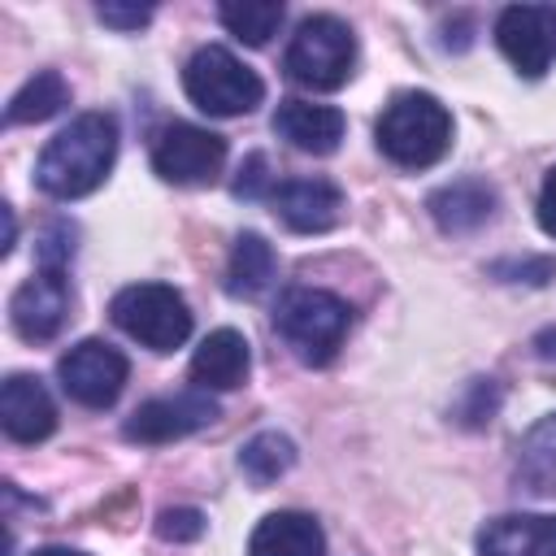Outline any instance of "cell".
Returning a JSON list of instances; mask_svg holds the SVG:
<instances>
[{
    "label": "cell",
    "instance_id": "cell-1",
    "mask_svg": "<svg viewBox=\"0 0 556 556\" xmlns=\"http://www.w3.org/2000/svg\"><path fill=\"white\" fill-rule=\"evenodd\" d=\"M117 161V122L113 113H78L65 130H56L39 161H35V187L52 200H78L91 195Z\"/></svg>",
    "mask_w": 556,
    "mask_h": 556
},
{
    "label": "cell",
    "instance_id": "cell-2",
    "mask_svg": "<svg viewBox=\"0 0 556 556\" xmlns=\"http://www.w3.org/2000/svg\"><path fill=\"white\" fill-rule=\"evenodd\" d=\"M378 152L400 169H430L452 148V113L430 91H400L378 113Z\"/></svg>",
    "mask_w": 556,
    "mask_h": 556
},
{
    "label": "cell",
    "instance_id": "cell-3",
    "mask_svg": "<svg viewBox=\"0 0 556 556\" xmlns=\"http://www.w3.org/2000/svg\"><path fill=\"white\" fill-rule=\"evenodd\" d=\"M274 330L291 348L295 361L321 369L339 356L348 330H352V308L343 295L321 291V287H291L274 304Z\"/></svg>",
    "mask_w": 556,
    "mask_h": 556
},
{
    "label": "cell",
    "instance_id": "cell-4",
    "mask_svg": "<svg viewBox=\"0 0 556 556\" xmlns=\"http://www.w3.org/2000/svg\"><path fill=\"white\" fill-rule=\"evenodd\" d=\"M282 70L308 91H339L356 70V35L334 13H313L295 26Z\"/></svg>",
    "mask_w": 556,
    "mask_h": 556
},
{
    "label": "cell",
    "instance_id": "cell-5",
    "mask_svg": "<svg viewBox=\"0 0 556 556\" xmlns=\"http://www.w3.org/2000/svg\"><path fill=\"white\" fill-rule=\"evenodd\" d=\"M182 91L208 117H243L265 100L261 74L222 43H204L191 52V61L182 65Z\"/></svg>",
    "mask_w": 556,
    "mask_h": 556
},
{
    "label": "cell",
    "instance_id": "cell-6",
    "mask_svg": "<svg viewBox=\"0 0 556 556\" xmlns=\"http://www.w3.org/2000/svg\"><path fill=\"white\" fill-rule=\"evenodd\" d=\"M109 317L122 334L152 352H174L191 334V308L169 282H130L113 295Z\"/></svg>",
    "mask_w": 556,
    "mask_h": 556
},
{
    "label": "cell",
    "instance_id": "cell-7",
    "mask_svg": "<svg viewBox=\"0 0 556 556\" xmlns=\"http://www.w3.org/2000/svg\"><path fill=\"white\" fill-rule=\"evenodd\" d=\"M226 165V139L195 122H169L152 135V169L174 187H208Z\"/></svg>",
    "mask_w": 556,
    "mask_h": 556
},
{
    "label": "cell",
    "instance_id": "cell-8",
    "mask_svg": "<svg viewBox=\"0 0 556 556\" xmlns=\"http://www.w3.org/2000/svg\"><path fill=\"white\" fill-rule=\"evenodd\" d=\"M126 374H130L126 352H117V348L104 343V339H83V343H74V348L56 361L61 391H65L74 404H83V408H109V404L122 395Z\"/></svg>",
    "mask_w": 556,
    "mask_h": 556
},
{
    "label": "cell",
    "instance_id": "cell-9",
    "mask_svg": "<svg viewBox=\"0 0 556 556\" xmlns=\"http://www.w3.org/2000/svg\"><path fill=\"white\" fill-rule=\"evenodd\" d=\"M217 421V400L208 391H174V395H152L143 400L126 421H122V434L130 443H143V447H161V443H174V439H187L204 426Z\"/></svg>",
    "mask_w": 556,
    "mask_h": 556
},
{
    "label": "cell",
    "instance_id": "cell-10",
    "mask_svg": "<svg viewBox=\"0 0 556 556\" xmlns=\"http://www.w3.org/2000/svg\"><path fill=\"white\" fill-rule=\"evenodd\" d=\"M495 43L521 78H543L556 61V9L552 4H508L495 17Z\"/></svg>",
    "mask_w": 556,
    "mask_h": 556
},
{
    "label": "cell",
    "instance_id": "cell-11",
    "mask_svg": "<svg viewBox=\"0 0 556 556\" xmlns=\"http://www.w3.org/2000/svg\"><path fill=\"white\" fill-rule=\"evenodd\" d=\"M65 317H70V282H65V269H52V265H39L9 300V321L26 343L56 339Z\"/></svg>",
    "mask_w": 556,
    "mask_h": 556
},
{
    "label": "cell",
    "instance_id": "cell-12",
    "mask_svg": "<svg viewBox=\"0 0 556 556\" xmlns=\"http://www.w3.org/2000/svg\"><path fill=\"white\" fill-rule=\"evenodd\" d=\"M269 204L295 235H321L343 217V191L330 178H287L269 191Z\"/></svg>",
    "mask_w": 556,
    "mask_h": 556
},
{
    "label": "cell",
    "instance_id": "cell-13",
    "mask_svg": "<svg viewBox=\"0 0 556 556\" xmlns=\"http://www.w3.org/2000/svg\"><path fill=\"white\" fill-rule=\"evenodd\" d=\"M0 426L13 443H39L56 430V404L35 374H9L0 387Z\"/></svg>",
    "mask_w": 556,
    "mask_h": 556
},
{
    "label": "cell",
    "instance_id": "cell-14",
    "mask_svg": "<svg viewBox=\"0 0 556 556\" xmlns=\"http://www.w3.org/2000/svg\"><path fill=\"white\" fill-rule=\"evenodd\" d=\"M348 117L334 104H308V100H282L274 113V135L287 139L295 152L330 156L343 143Z\"/></svg>",
    "mask_w": 556,
    "mask_h": 556
},
{
    "label": "cell",
    "instance_id": "cell-15",
    "mask_svg": "<svg viewBox=\"0 0 556 556\" xmlns=\"http://www.w3.org/2000/svg\"><path fill=\"white\" fill-rule=\"evenodd\" d=\"M495 204H500V195L486 178H456L426 195V208L443 235H473L478 226H486L495 217Z\"/></svg>",
    "mask_w": 556,
    "mask_h": 556
},
{
    "label": "cell",
    "instance_id": "cell-16",
    "mask_svg": "<svg viewBox=\"0 0 556 556\" xmlns=\"http://www.w3.org/2000/svg\"><path fill=\"white\" fill-rule=\"evenodd\" d=\"M478 556H556V517L504 513L478 530Z\"/></svg>",
    "mask_w": 556,
    "mask_h": 556
},
{
    "label": "cell",
    "instance_id": "cell-17",
    "mask_svg": "<svg viewBox=\"0 0 556 556\" xmlns=\"http://www.w3.org/2000/svg\"><path fill=\"white\" fill-rule=\"evenodd\" d=\"M248 369H252L248 339L230 326L204 334L200 348L191 352V382L200 391H235V387H243Z\"/></svg>",
    "mask_w": 556,
    "mask_h": 556
},
{
    "label": "cell",
    "instance_id": "cell-18",
    "mask_svg": "<svg viewBox=\"0 0 556 556\" xmlns=\"http://www.w3.org/2000/svg\"><path fill=\"white\" fill-rule=\"evenodd\" d=\"M248 556H326V534H321L317 517L278 508L256 521V530L248 539Z\"/></svg>",
    "mask_w": 556,
    "mask_h": 556
},
{
    "label": "cell",
    "instance_id": "cell-19",
    "mask_svg": "<svg viewBox=\"0 0 556 556\" xmlns=\"http://www.w3.org/2000/svg\"><path fill=\"white\" fill-rule=\"evenodd\" d=\"M278 274V256H274V243L256 230H243L230 248V261H226V291L239 295V300H256Z\"/></svg>",
    "mask_w": 556,
    "mask_h": 556
},
{
    "label": "cell",
    "instance_id": "cell-20",
    "mask_svg": "<svg viewBox=\"0 0 556 556\" xmlns=\"http://www.w3.org/2000/svg\"><path fill=\"white\" fill-rule=\"evenodd\" d=\"M517 482L534 495L556 491V413L539 417L517 443Z\"/></svg>",
    "mask_w": 556,
    "mask_h": 556
},
{
    "label": "cell",
    "instance_id": "cell-21",
    "mask_svg": "<svg viewBox=\"0 0 556 556\" xmlns=\"http://www.w3.org/2000/svg\"><path fill=\"white\" fill-rule=\"evenodd\" d=\"M65 104H70V83H65L56 70H39L35 78H26V83L13 91L9 109H4V122H9V126L48 122V117H56Z\"/></svg>",
    "mask_w": 556,
    "mask_h": 556
},
{
    "label": "cell",
    "instance_id": "cell-22",
    "mask_svg": "<svg viewBox=\"0 0 556 556\" xmlns=\"http://www.w3.org/2000/svg\"><path fill=\"white\" fill-rule=\"evenodd\" d=\"M217 17H222V26H226L239 43L265 48V43L278 35L287 9L274 4V0H226V4H217Z\"/></svg>",
    "mask_w": 556,
    "mask_h": 556
},
{
    "label": "cell",
    "instance_id": "cell-23",
    "mask_svg": "<svg viewBox=\"0 0 556 556\" xmlns=\"http://www.w3.org/2000/svg\"><path fill=\"white\" fill-rule=\"evenodd\" d=\"M295 465V443L278 430H261L252 434L243 447H239V473L252 482V486H269L278 482L287 469Z\"/></svg>",
    "mask_w": 556,
    "mask_h": 556
},
{
    "label": "cell",
    "instance_id": "cell-24",
    "mask_svg": "<svg viewBox=\"0 0 556 556\" xmlns=\"http://www.w3.org/2000/svg\"><path fill=\"white\" fill-rule=\"evenodd\" d=\"M491 278L500 282H526V287H547L556 278V261L552 256H500L486 265Z\"/></svg>",
    "mask_w": 556,
    "mask_h": 556
},
{
    "label": "cell",
    "instance_id": "cell-25",
    "mask_svg": "<svg viewBox=\"0 0 556 556\" xmlns=\"http://www.w3.org/2000/svg\"><path fill=\"white\" fill-rule=\"evenodd\" d=\"M495 408H500L495 382H491V378H473V382L465 387V395L456 400V421H460V426H486V421L495 417Z\"/></svg>",
    "mask_w": 556,
    "mask_h": 556
},
{
    "label": "cell",
    "instance_id": "cell-26",
    "mask_svg": "<svg viewBox=\"0 0 556 556\" xmlns=\"http://www.w3.org/2000/svg\"><path fill=\"white\" fill-rule=\"evenodd\" d=\"M204 526H208V517H204L200 508H187V504L156 513V534H161L165 543H195V539L204 534Z\"/></svg>",
    "mask_w": 556,
    "mask_h": 556
},
{
    "label": "cell",
    "instance_id": "cell-27",
    "mask_svg": "<svg viewBox=\"0 0 556 556\" xmlns=\"http://www.w3.org/2000/svg\"><path fill=\"white\" fill-rule=\"evenodd\" d=\"M74 256V226L70 222H52L39 239V265H52V269H65Z\"/></svg>",
    "mask_w": 556,
    "mask_h": 556
},
{
    "label": "cell",
    "instance_id": "cell-28",
    "mask_svg": "<svg viewBox=\"0 0 556 556\" xmlns=\"http://www.w3.org/2000/svg\"><path fill=\"white\" fill-rule=\"evenodd\" d=\"M269 161H265V152H252V156H243V165H239V178H235V195L239 200H256V195H269L274 187H269Z\"/></svg>",
    "mask_w": 556,
    "mask_h": 556
},
{
    "label": "cell",
    "instance_id": "cell-29",
    "mask_svg": "<svg viewBox=\"0 0 556 556\" xmlns=\"http://www.w3.org/2000/svg\"><path fill=\"white\" fill-rule=\"evenodd\" d=\"M96 17L113 30H139L148 17H152V4H117V0H104L96 4Z\"/></svg>",
    "mask_w": 556,
    "mask_h": 556
},
{
    "label": "cell",
    "instance_id": "cell-30",
    "mask_svg": "<svg viewBox=\"0 0 556 556\" xmlns=\"http://www.w3.org/2000/svg\"><path fill=\"white\" fill-rule=\"evenodd\" d=\"M539 226L543 235L556 239V165L543 174V187H539Z\"/></svg>",
    "mask_w": 556,
    "mask_h": 556
},
{
    "label": "cell",
    "instance_id": "cell-31",
    "mask_svg": "<svg viewBox=\"0 0 556 556\" xmlns=\"http://www.w3.org/2000/svg\"><path fill=\"white\" fill-rule=\"evenodd\" d=\"M13 239H17V222H13V208L4 204V243H0V252H4V256L13 252Z\"/></svg>",
    "mask_w": 556,
    "mask_h": 556
},
{
    "label": "cell",
    "instance_id": "cell-32",
    "mask_svg": "<svg viewBox=\"0 0 556 556\" xmlns=\"http://www.w3.org/2000/svg\"><path fill=\"white\" fill-rule=\"evenodd\" d=\"M30 556H87V552H78V547H61V543H52V547H39V552H30Z\"/></svg>",
    "mask_w": 556,
    "mask_h": 556
}]
</instances>
